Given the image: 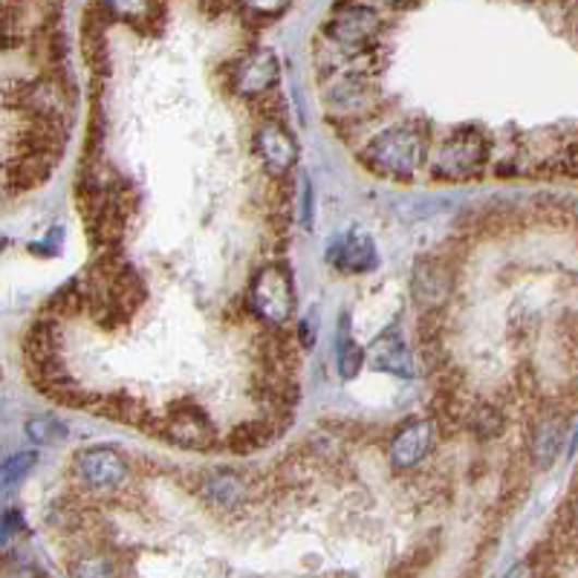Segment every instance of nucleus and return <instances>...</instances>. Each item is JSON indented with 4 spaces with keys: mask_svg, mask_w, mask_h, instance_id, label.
I'll list each match as a JSON object with an SVG mask.
<instances>
[{
    "mask_svg": "<svg viewBox=\"0 0 578 578\" xmlns=\"http://www.w3.org/2000/svg\"><path fill=\"white\" fill-rule=\"evenodd\" d=\"M431 446H434V422H411V425H405L397 437H394L390 460H394V466H399V469H411V466L425 460Z\"/></svg>",
    "mask_w": 578,
    "mask_h": 578,
    "instance_id": "obj_8",
    "label": "nucleus"
},
{
    "mask_svg": "<svg viewBox=\"0 0 578 578\" xmlns=\"http://www.w3.org/2000/svg\"><path fill=\"white\" fill-rule=\"evenodd\" d=\"M26 434L35 439V443H61L64 439V425L52 417H33L26 422Z\"/></svg>",
    "mask_w": 578,
    "mask_h": 578,
    "instance_id": "obj_16",
    "label": "nucleus"
},
{
    "mask_svg": "<svg viewBox=\"0 0 578 578\" xmlns=\"http://www.w3.org/2000/svg\"><path fill=\"white\" fill-rule=\"evenodd\" d=\"M376 33H380V15L368 7H341L324 24V35L345 50L347 47L364 50L376 38Z\"/></svg>",
    "mask_w": 578,
    "mask_h": 578,
    "instance_id": "obj_4",
    "label": "nucleus"
},
{
    "mask_svg": "<svg viewBox=\"0 0 578 578\" xmlns=\"http://www.w3.org/2000/svg\"><path fill=\"white\" fill-rule=\"evenodd\" d=\"M330 261L341 273H368V269L376 266V249L364 234H345V238L333 243Z\"/></svg>",
    "mask_w": 578,
    "mask_h": 578,
    "instance_id": "obj_11",
    "label": "nucleus"
},
{
    "mask_svg": "<svg viewBox=\"0 0 578 578\" xmlns=\"http://www.w3.org/2000/svg\"><path fill=\"white\" fill-rule=\"evenodd\" d=\"M304 226L310 229L313 226V189H310V182L304 180Z\"/></svg>",
    "mask_w": 578,
    "mask_h": 578,
    "instance_id": "obj_19",
    "label": "nucleus"
},
{
    "mask_svg": "<svg viewBox=\"0 0 578 578\" xmlns=\"http://www.w3.org/2000/svg\"><path fill=\"white\" fill-rule=\"evenodd\" d=\"M489 157V142L478 131H460L443 145L434 177L439 180H466L478 173Z\"/></svg>",
    "mask_w": 578,
    "mask_h": 578,
    "instance_id": "obj_3",
    "label": "nucleus"
},
{
    "mask_svg": "<svg viewBox=\"0 0 578 578\" xmlns=\"http://www.w3.org/2000/svg\"><path fill=\"white\" fill-rule=\"evenodd\" d=\"M371 364L376 371H388L397 373L402 380H411L413 373V356L411 350L405 347L399 330H385L380 339L371 345Z\"/></svg>",
    "mask_w": 578,
    "mask_h": 578,
    "instance_id": "obj_10",
    "label": "nucleus"
},
{
    "mask_svg": "<svg viewBox=\"0 0 578 578\" xmlns=\"http://www.w3.org/2000/svg\"><path fill=\"white\" fill-rule=\"evenodd\" d=\"M562 439H564V425L558 417H553V420H546L541 429H538L535 434V457L541 466H550L553 462V457L558 455V448H562Z\"/></svg>",
    "mask_w": 578,
    "mask_h": 578,
    "instance_id": "obj_13",
    "label": "nucleus"
},
{
    "mask_svg": "<svg viewBox=\"0 0 578 578\" xmlns=\"http://www.w3.org/2000/svg\"><path fill=\"white\" fill-rule=\"evenodd\" d=\"M162 434L171 439L173 446L182 448H208L215 439V429L200 408L185 405V408H173L168 420L162 422Z\"/></svg>",
    "mask_w": 578,
    "mask_h": 578,
    "instance_id": "obj_5",
    "label": "nucleus"
},
{
    "mask_svg": "<svg viewBox=\"0 0 578 578\" xmlns=\"http://www.w3.org/2000/svg\"><path fill=\"white\" fill-rule=\"evenodd\" d=\"M364 362V353L362 347L356 345L350 336H345V330H341L339 336V371L345 380H353L356 373H359V368H362Z\"/></svg>",
    "mask_w": 578,
    "mask_h": 578,
    "instance_id": "obj_15",
    "label": "nucleus"
},
{
    "mask_svg": "<svg viewBox=\"0 0 578 578\" xmlns=\"http://www.w3.org/2000/svg\"><path fill=\"white\" fill-rule=\"evenodd\" d=\"M278 79V58L273 50H255L249 58H243L234 73V87L243 96H261Z\"/></svg>",
    "mask_w": 578,
    "mask_h": 578,
    "instance_id": "obj_9",
    "label": "nucleus"
},
{
    "mask_svg": "<svg viewBox=\"0 0 578 578\" xmlns=\"http://www.w3.org/2000/svg\"><path fill=\"white\" fill-rule=\"evenodd\" d=\"M35 460H38V457H35L33 451H21V455L9 457V460L3 462V483L12 486V483H17V480H24V474L33 469Z\"/></svg>",
    "mask_w": 578,
    "mask_h": 578,
    "instance_id": "obj_18",
    "label": "nucleus"
},
{
    "mask_svg": "<svg viewBox=\"0 0 578 578\" xmlns=\"http://www.w3.org/2000/svg\"><path fill=\"white\" fill-rule=\"evenodd\" d=\"M208 495L212 501L220 506H234L243 497V483L238 478H231V474H217V478L208 480Z\"/></svg>",
    "mask_w": 578,
    "mask_h": 578,
    "instance_id": "obj_14",
    "label": "nucleus"
},
{
    "mask_svg": "<svg viewBox=\"0 0 578 578\" xmlns=\"http://www.w3.org/2000/svg\"><path fill=\"white\" fill-rule=\"evenodd\" d=\"M79 471L82 478L96 489H116L122 486L128 478V462L122 455H116L113 448H84L79 455Z\"/></svg>",
    "mask_w": 578,
    "mask_h": 578,
    "instance_id": "obj_6",
    "label": "nucleus"
},
{
    "mask_svg": "<svg viewBox=\"0 0 578 578\" xmlns=\"http://www.w3.org/2000/svg\"><path fill=\"white\" fill-rule=\"evenodd\" d=\"M252 310L257 313V318H264L266 324H273L281 330L284 324L292 318L296 313V292H292V278L284 266L269 264L255 275L252 289Z\"/></svg>",
    "mask_w": 578,
    "mask_h": 578,
    "instance_id": "obj_2",
    "label": "nucleus"
},
{
    "mask_svg": "<svg viewBox=\"0 0 578 578\" xmlns=\"http://www.w3.org/2000/svg\"><path fill=\"white\" fill-rule=\"evenodd\" d=\"M422 157H425V136L417 124L388 128L364 150L368 166L388 177H399V180H408L422 166Z\"/></svg>",
    "mask_w": 578,
    "mask_h": 578,
    "instance_id": "obj_1",
    "label": "nucleus"
},
{
    "mask_svg": "<svg viewBox=\"0 0 578 578\" xmlns=\"http://www.w3.org/2000/svg\"><path fill=\"white\" fill-rule=\"evenodd\" d=\"M255 145H257V157L264 159L266 171L275 173V177H284V173L298 162L296 140H292L278 122L264 124V128L257 131Z\"/></svg>",
    "mask_w": 578,
    "mask_h": 578,
    "instance_id": "obj_7",
    "label": "nucleus"
},
{
    "mask_svg": "<svg viewBox=\"0 0 578 578\" xmlns=\"http://www.w3.org/2000/svg\"><path fill=\"white\" fill-rule=\"evenodd\" d=\"M75 578H113V564L101 555H87L73 567Z\"/></svg>",
    "mask_w": 578,
    "mask_h": 578,
    "instance_id": "obj_17",
    "label": "nucleus"
},
{
    "mask_svg": "<svg viewBox=\"0 0 578 578\" xmlns=\"http://www.w3.org/2000/svg\"><path fill=\"white\" fill-rule=\"evenodd\" d=\"M506 578H532V567H529V564H518Z\"/></svg>",
    "mask_w": 578,
    "mask_h": 578,
    "instance_id": "obj_20",
    "label": "nucleus"
},
{
    "mask_svg": "<svg viewBox=\"0 0 578 578\" xmlns=\"http://www.w3.org/2000/svg\"><path fill=\"white\" fill-rule=\"evenodd\" d=\"M448 284H451V278H448L446 266L439 264V261H422L413 269V292L425 304H439V298H446Z\"/></svg>",
    "mask_w": 578,
    "mask_h": 578,
    "instance_id": "obj_12",
    "label": "nucleus"
}]
</instances>
